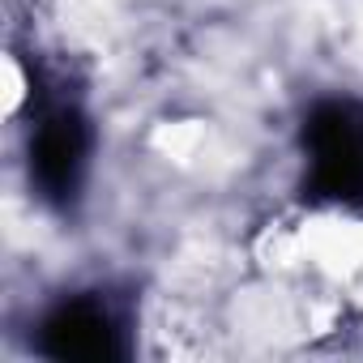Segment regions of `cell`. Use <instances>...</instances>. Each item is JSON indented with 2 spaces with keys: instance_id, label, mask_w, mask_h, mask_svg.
Returning a JSON list of instances; mask_svg holds the SVG:
<instances>
[{
  "instance_id": "cell-1",
  "label": "cell",
  "mask_w": 363,
  "mask_h": 363,
  "mask_svg": "<svg viewBox=\"0 0 363 363\" xmlns=\"http://www.w3.org/2000/svg\"><path fill=\"white\" fill-rule=\"evenodd\" d=\"M303 197L363 210V99L333 94L308 107L299 128Z\"/></svg>"
},
{
  "instance_id": "cell-3",
  "label": "cell",
  "mask_w": 363,
  "mask_h": 363,
  "mask_svg": "<svg viewBox=\"0 0 363 363\" xmlns=\"http://www.w3.org/2000/svg\"><path fill=\"white\" fill-rule=\"evenodd\" d=\"M35 350L60 363H116L133 350L124 308L103 291L65 295L43 320Z\"/></svg>"
},
{
  "instance_id": "cell-2",
  "label": "cell",
  "mask_w": 363,
  "mask_h": 363,
  "mask_svg": "<svg viewBox=\"0 0 363 363\" xmlns=\"http://www.w3.org/2000/svg\"><path fill=\"white\" fill-rule=\"evenodd\" d=\"M90 154H94V124L82 107L56 103L39 116L26 145V167H30V189L48 210L69 214L82 201L90 179Z\"/></svg>"
}]
</instances>
